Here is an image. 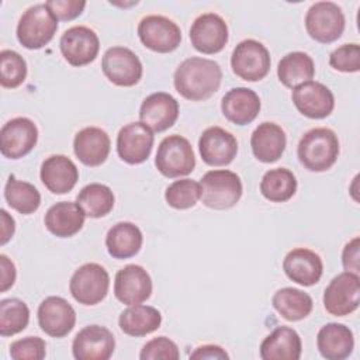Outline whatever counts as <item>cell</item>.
Returning <instances> with one entry per match:
<instances>
[{"label":"cell","mask_w":360,"mask_h":360,"mask_svg":"<svg viewBox=\"0 0 360 360\" xmlns=\"http://www.w3.org/2000/svg\"><path fill=\"white\" fill-rule=\"evenodd\" d=\"M153 148V132L142 122L124 125L117 135L118 156L129 163L139 165L145 162Z\"/></svg>","instance_id":"e0dca14e"},{"label":"cell","mask_w":360,"mask_h":360,"mask_svg":"<svg viewBox=\"0 0 360 360\" xmlns=\"http://www.w3.org/2000/svg\"><path fill=\"white\" fill-rule=\"evenodd\" d=\"M271 302L277 312L284 319L291 322L307 318L314 307L311 295L294 287H284L277 290L273 295Z\"/></svg>","instance_id":"d6a6232c"},{"label":"cell","mask_w":360,"mask_h":360,"mask_svg":"<svg viewBox=\"0 0 360 360\" xmlns=\"http://www.w3.org/2000/svg\"><path fill=\"white\" fill-rule=\"evenodd\" d=\"M359 248H360L359 236L353 238L349 243H346V246L343 249V253H342V264H343L346 271L359 274V270H360Z\"/></svg>","instance_id":"ee69618b"},{"label":"cell","mask_w":360,"mask_h":360,"mask_svg":"<svg viewBox=\"0 0 360 360\" xmlns=\"http://www.w3.org/2000/svg\"><path fill=\"white\" fill-rule=\"evenodd\" d=\"M86 214L77 202L60 201L53 204L45 214L46 229L58 238H70L84 225Z\"/></svg>","instance_id":"4316f807"},{"label":"cell","mask_w":360,"mask_h":360,"mask_svg":"<svg viewBox=\"0 0 360 360\" xmlns=\"http://www.w3.org/2000/svg\"><path fill=\"white\" fill-rule=\"evenodd\" d=\"M162 323L160 312L149 305H129L125 311L121 312L118 325L120 329L129 336L141 338L149 335L159 329Z\"/></svg>","instance_id":"4dcf8cb0"},{"label":"cell","mask_w":360,"mask_h":360,"mask_svg":"<svg viewBox=\"0 0 360 360\" xmlns=\"http://www.w3.org/2000/svg\"><path fill=\"white\" fill-rule=\"evenodd\" d=\"M292 103L302 115L312 120L326 118L335 108L333 93L325 84L314 80L292 89Z\"/></svg>","instance_id":"2e32d148"},{"label":"cell","mask_w":360,"mask_h":360,"mask_svg":"<svg viewBox=\"0 0 360 360\" xmlns=\"http://www.w3.org/2000/svg\"><path fill=\"white\" fill-rule=\"evenodd\" d=\"M110 276L107 270L97 263L80 266L72 276L69 290L72 297L83 305H96L101 302L108 292Z\"/></svg>","instance_id":"52a82bcc"},{"label":"cell","mask_w":360,"mask_h":360,"mask_svg":"<svg viewBox=\"0 0 360 360\" xmlns=\"http://www.w3.org/2000/svg\"><path fill=\"white\" fill-rule=\"evenodd\" d=\"M240 177L231 170H210L200 181V200L212 210H228L242 197Z\"/></svg>","instance_id":"3957f363"},{"label":"cell","mask_w":360,"mask_h":360,"mask_svg":"<svg viewBox=\"0 0 360 360\" xmlns=\"http://www.w3.org/2000/svg\"><path fill=\"white\" fill-rule=\"evenodd\" d=\"M45 6L56 17V20L69 21L82 14L86 7V1L79 0H48Z\"/></svg>","instance_id":"7bdbcfd3"},{"label":"cell","mask_w":360,"mask_h":360,"mask_svg":"<svg viewBox=\"0 0 360 360\" xmlns=\"http://www.w3.org/2000/svg\"><path fill=\"white\" fill-rule=\"evenodd\" d=\"M0 267H1V285H0V291L4 292L7 291L15 281V266L14 263L6 256V255H0Z\"/></svg>","instance_id":"f6af8a7d"},{"label":"cell","mask_w":360,"mask_h":360,"mask_svg":"<svg viewBox=\"0 0 360 360\" xmlns=\"http://www.w3.org/2000/svg\"><path fill=\"white\" fill-rule=\"evenodd\" d=\"M38 323L52 338H63L72 332L76 323L73 307L62 297H48L38 307Z\"/></svg>","instance_id":"d6986e66"},{"label":"cell","mask_w":360,"mask_h":360,"mask_svg":"<svg viewBox=\"0 0 360 360\" xmlns=\"http://www.w3.org/2000/svg\"><path fill=\"white\" fill-rule=\"evenodd\" d=\"M260 107L259 96L248 87L231 89L221 101L224 117L236 125L250 124L259 115Z\"/></svg>","instance_id":"603a6c76"},{"label":"cell","mask_w":360,"mask_h":360,"mask_svg":"<svg viewBox=\"0 0 360 360\" xmlns=\"http://www.w3.org/2000/svg\"><path fill=\"white\" fill-rule=\"evenodd\" d=\"M329 65L345 73L360 70V46L357 44H345L329 55Z\"/></svg>","instance_id":"60d3db41"},{"label":"cell","mask_w":360,"mask_h":360,"mask_svg":"<svg viewBox=\"0 0 360 360\" xmlns=\"http://www.w3.org/2000/svg\"><path fill=\"white\" fill-rule=\"evenodd\" d=\"M228 25L225 20L215 13L198 15L190 28L191 45L202 53L212 55L224 49L228 42Z\"/></svg>","instance_id":"5bb4252c"},{"label":"cell","mask_w":360,"mask_h":360,"mask_svg":"<svg viewBox=\"0 0 360 360\" xmlns=\"http://www.w3.org/2000/svg\"><path fill=\"white\" fill-rule=\"evenodd\" d=\"M41 181L53 194L69 193L79 180V170L65 155H52L42 162Z\"/></svg>","instance_id":"cb8c5ba5"},{"label":"cell","mask_w":360,"mask_h":360,"mask_svg":"<svg viewBox=\"0 0 360 360\" xmlns=\"http://www.w3.org/2000/svg\"><path fill=\"white\" fill-rule=\"evenodd\" d=\"M46 354V343L38 336L18 339L10 346V356L14 360H42Z\"/></svg>","instance_id":"b9f144b4"},{"label":"cell","mask_w":360,"mask_h":360,"mask_svg":"<svg viewBox=\"0 0 360 360\" xmlns=\"http://www.w3.org/2000/svg\"><path fill=\"white\" fill-rule=\"evenodd\" d=\"M270 63L271 60L267 48L256 39H245L239 42L231 56L233 73L246 82L264 79L270 70Z\"/></svg>","instance_id":"ba28073f"},{"label":"cell","mask_w":360,"mask_h":360,"mask_svg":"<svg viewBox=\"0 0 360 360\" xmlns=\"http://www.w3.org/2000/svg\"><path fill=\"white\" fill-rule=\"evenodd\" d=\"M155 165L165 177H181L194 170L195 156L188 139L180 135H169L158 146Z\"/></svg>","instance_id":"5b68a950"},{"label":"cell","mask_w":360,"mask_h":360,"mask_svg":"<svg viewBox=\"0 0 360 360\" xmlns=\"http://www.w3.org/2000/svg\"><path fill=\"white\" fill-rule=\"evenodd\" d=\"M142 360H179L180 352L177 345L166 336L155 338L146 342L139 353Z\"/></svg>","instance_id":"ab89813d"},{"label":"cell","mask_w":360,"mask_h":360,"mask_svg":"<svg viewBox=\"0 0 360 360\" xmlns=\"http://www.w3.org/2000/svg\"><path fill=\"white\" fill-rule=\"evenodd\" d=\"M142 232L132 222H118L105 236V246L114 259H128L135 256L142 246Z\"/></svg>","instance_id":"f546056e"},{"label":"cell","mask_w":360,"mask_h":360,"mask_svg":"<svg viewBox=\"0 0 360 360\" xmlns=\"http://www.w3.org/2000/svg\"><path fill=\"white\" fill-rule=\"evenodd\" d=\"M301 338L290 326L276 328L260 345L263 360H298L301 357Z\"/></svg>","instance_id":"f1b7e54d"},{"label":"cell","mask_w":360,"mask_h":360,"mask_svg":"<svg viewBox=\"0 0 360 360\" xmlns=\"http://www.w3.org/2000/svg\"><path fill=\"white\" fill-rule=\"evenodd\" d=\"M30 321L27 304L18 298H6L0 301V335L13 336L24 330Z\"/></svg>","instance_id":"8d00e7d4"},{"label":"cell","mask_w":360,"mask_h":360,"mask_svg":"<svg viewBox=\"0 0 360 360\" xmlns=\"http://www.w3.org/2000/svg\"><path fill=\"white\" fill-rule=\"evenodd\" d=\"M198 149L207 165L226 166L238 153V141L226 129L221 127H210L201 134Z\"/></svg>","instance_id":"44dd1931"},{"label":"cell","mask_w":360,"mask_h":360,"mask_svg":"<svg viewBox=\"0 0 360 360\" xmlns=\"http://www.w3.org/2000/svg\"><path fill=\"white\" fill-rule=\"evenodd\" d=\"M115 349L112 333L100 325L84 326L75 336L72 353L76 360H108Z\"/></svg>","instance_id":"9a60e30c"},{"label":"cell","mask_w":360,"mask_h":360,"mask_svg":"<svg viewBox=\"0 0 360 360\" xmlns=\"http://www.w3.org/2000/svg\"><path fill=\"white\" fill-rule=\"evenodd\" d=\"M221 66L211 59L191 56L176 69L173 83L180 96L191 101L210 98L221 86Z\"/></svg>","instance_id":"6da1fadb"},{"label":"cell","mask_w":360,"mask_h":360,"mask_svg":"<svg viewBox=\"0 0 360 360\" xmlns=\"http://www.w3.org/2000/svg\"><path fill=\"white\" fill-rule=\"evenodd\" d=\"M190 359H219V360H225V359H229V356L225 352V349H222L221 346L204 345V346H198L190 354Z\"/></svg>","instance_id":"bcb514c9"},{"label":"cell","mask_w":360,"mask_h":360,"mask_svg":"<svg viewBox=\"0 0 360 360\" xmlns=\"http://www.w3.org/2000/svg\"><path fill=\"white\" fill-rule=\"evenodd\" d=\"M360 301L359 274L343 271L333 277L323 292V307L335 316H345L357 309Z\"/></svg>","instance_id":"9c48e42d"},{"label":"cell","mask_w":360,"mask_h":360,"mask_svg":"<svg viewBox=\"0 0 360 360\" xmlns=\"http://www.w3.org/2000/svg\"><path fill=\"white\" fill-rule=\"evenodd\" d=\"M297 155L305 169L325 172L335 165L339 156L338 136L329 128H312L300 139Z\"/></svg>","instance_id":"7a4b0ae2"},{"label":"cell","mask_w":360,"mask_h":360,"mask_svg":"<svg viewBox=\"0 0 360 360\" xmlns=\"http://www.w3.org/2000/svg\"><path fill=\"white\" fill-rule=\"evenodd\" d=\"M110 136L98 127H86L75 135L73 150L77 159L86 166H100L110 153Z\"/></svg>","instance_id":"d4e9b609"},{"label":"cell","mask_w":360,"mask_h":360,"mask_svg":"<svg viewBox=\"0 0 360 360\" xmlns=\"http://www.w3.org/2000/svg\"><path fill=\"white\" fill-rule=\"evenodd\" d=\"M297 191V179L288 169L278 167L266 172L260 181V193L273 202H285Z\"/></svg>","instance_id":"e575fe53"},{"label":"cell","mask_w":360,"mask_h":360,"mask_svg":"<svg viewBox=\"0 0 360 360\" xmlns=\"http://www.w3.org/2000/svg\"><path fill=\"white\" fill-rule=\"evenodd\" d=\"M165 200L176 210L191 208L200 200V183L191 179L176 180L166 188Z\"/></svg>","instance_id":"f35d334b"},{"label":"cell","mask_w":360,"mask_h":360,"mask_svg":"<svg viewBox=\"0 0 360 360\" xmlns=\"http://www.w3.org/2000/svg\"><path fill=\"white\" fill-rule=\"evenodd\" d=\"M4 198L11 208L24 215L35 212L41 205V194L37 187L28 181L17 180L13 174L6 183Z\"/></svg>","instance_id":"d590c367"},{"label":"cell","mask_w":360,"mask_h":360,"mask_svg":"<svg viewBox=\"0 0 360 360\" xmlns=\"http://www.w3.org/2000/svg\"><path fill=\"white\" fill-rule=\"evenodd\" d=\"M287 145L284 129L274 122H262L250 136L255 158L263 163H273L281 158Z\"/></svg>","instance_id":"484cf974"},{"label":"cell","mask_w":360,"mask_h":360,"mask_svg":"<svg viewBox=\"0 0 360 360\" xmlns=\"http://www.w3.org/2000/svg\"><path fill=\"white\" fill-rule=\"evenodd\" d=\"M0 217H1L0 243L4 245L13 238L14 229H15V222H14V218L11 215H8V212L6 210H0Z\"/></svg>","instance_id":"7dc6e473"},{"label":"cell","mask_w":360,"mask_h":360,"mask_svg":"<svg viewBox=\"0 0 360 360\" xmlns=\"http://www.w3.org/2000/svg\"><path fill=\"white\" fill-rule=\"evenodd\" d=\"M316 346L322 357L328 360H343L353 352V332L343 323H326L318 332Z\"/></svg>","instance_id":"83f0119b"},{"label":"cell","mask_w":360,"mask_h":360,"mask_svg":"<svg viewBox=\"0 0 360 360\" xmlns=\"http://www.w3.org/2000/svg\"><path fill=\"white\" fill-rule=\"evenodd\" d=\"M38 141V128L30 118L17 117L1 127L0 150L8 159H20L30 153Z\"/></svg>","instance_id":"4fadbf2b"},{"label":"cell","mask_w":360,"mask_h":360,"mask_svg":"<svg viewBox=\"0 0 360 360\" xmlns=\"http://www.w3.org/2000/svg\"><path fill=\"white\" fill-rule=\"evenodd\" d=\"M0 83L6 89L18 87L27 77V63L24 58L11 49L0 52Z\"/></svg>","instance_id":"74e56055"},{"label":"cell","mask_w":360,"mask_h":360,"mask_svg":"<svg viewBox=\"0 0 360 360\" xmlns=\"http://www.w3.org/2000/svg\"><path fill=\"white\" fill-rule=\"evenodd\" d=\"M76 202L83 210L86 217L101 218L112 210L115 197L108 186L101 183H90L80 190Z\"/></svg>","instance_id":"836d02e7"},{"label":"cell","mask_w":360,"mask_h":360,"mask_svg":"<svg viewBox=\"0 0 360 360\" xmlns=\"http://www.w3.org/2000/svg\"><path fill=\"white\" fill-rule=\"evenodd\" d=\"M141 42L159 53H169L177 49L181 42L179 25L165 15H146L138 24Z\"/></svg>","instance_id":"30bf717a"},{"label":"cell","mask_w":360,"mask_h":360,"mask_svg":"<svg viewBox=\"0 0 360 360\" xmlns=\"http://www.w3.org/2000/svg\"><path fill=\"white\" fill-rule=\"evenodd\" d=\"M179 117L177 100L165 91L148 96L139 108V120L152 132H162L173 127Z\"/></svg>","instance_id":"ffe728a7"},{"label":"cell","mask_w":360,"mask_h":360,"mask_svg":"<svg viewBox=\"0 0 360 360\" xmlns=\"http://www.w3.org/2000/svg\"><path fill=\"white\" fill-rule=\"evenodd\" d=\"M315 75V65L312 58L301 51L290 52L281 58L277 66L278 80L290 89L311 80Z\"/></svg>","instance_id":"1f68e13d"},{"label":"cell","mask_w":360,"mask_h":360,"mask_svg":"<svg viewBox=\"0 0 360 360\" xmlns=\"http://www.w3.org/2000/svg\"><path fill=\"white\" fill-rule=\"evenodd\" d=\"M104 76L115 86L131 87L142 77V63L139 58L125 46L108 48L101 60Z\"/></svg>","instance_id":"8fae6325"},{"label":"cell","mask_w":360,"mask_h":360,"mask_svg":"<svg viewBox=\"0 0 360 360\" xmlns=\"http://www.w3.org/2000/svg\"><path fill=\"white\" fill-rule=\"evenodd\" d=\"M283 269L285 276L300 285L309 287L319 281L323 264L318 253L307 248H295L290 250L284 260Z\"/></svg>","instance_id":"7402d4cb"},{"label":"cell","mask_w":360,"mask_h":360,"mask_svg":"<svg viewBox=\"0 0 360 360\" xmlns=\"http://www.w3.org/2000/svg\"><path fill=\"white\" fill-rule=\"evenodd\" d=\"M58 30V20L45 4L27 8L17 24V39L27 49L45 46Z\"/></svg>","instance_id":"277c9868"},{"label":"cell","mask_w":360,"mask_h":360,"mask_svg":"<svg viewBox=\"0 0 360 360\" xmlns=\"http://www.w3.org/2000/svg\"><path fill=\"white\" fill-rule=\"evenodd\" d=\"M59 48L68 63L72 66H84L96 59L100 49V39L91 28L75 25L62 34Z\"/></svg>","instance_id":"7c38bea8"},{"label":"cell","mask_w":360,"mask_h":360,"mask_svg":"<svg viewBox=\"0 0 360 360\" xmlns=\"http://www.w3.org/2000/svg\"><path fill=\"white\" fill-rule=\"evenodd\" d=\"M114 294L125 305H136L146 301L152 294V280L139 264H128L117 271Z\"/></svg>","instance_id":"ac0fdd59"},{"label":"cell","mask_w":360,"mask_h":360,"mask_svg":"<svg viewBox=\"0 0 360 360\" xmlns=\"http://www.w3.org/2000/svg\"><path fill=\"white\" fill-rule=\"evenodd\" d=\"M308 35L321 44H330L340 38L345 30L342 8L332 1L314 3L305 14Z\"/></svg>","instance_id":"8992f818"}]
</instances>
